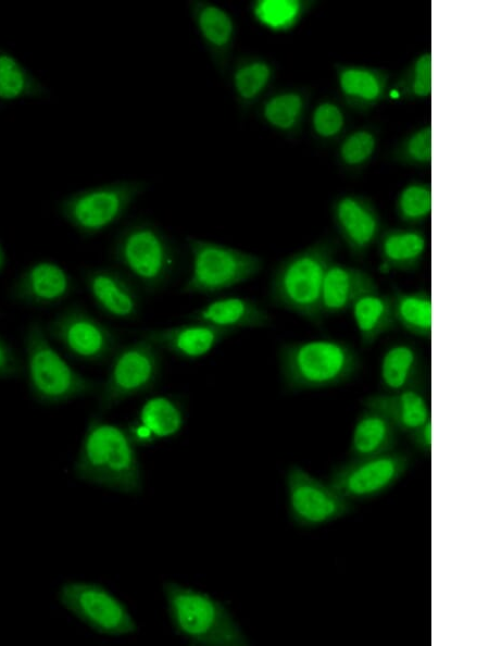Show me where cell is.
Wrapping results in <instances>:
<instances>
[{
  "label": "cell",
  "mask_w": 489,
  "mask_h": 646,
  "mask_svg": "<svg viewBox=\"0 0 489 646\" xmlns=\"http://www.w3.org/2000/svg\"><path fill=\"white\" fill-rule=\"evenodd\" d=\"M387 415L399 432L410 434L431 420L430 405L425 387L409 388L396 393H376L361 401Z\"/></svg>",
  "instance_id": "cell-22"
},
{
  "label": "cell",
  "mask_w": 489,
  "mask_h": 646,
  "mask_svg": "<svg viewBox=\"0 0 489 646\" xmlns=\"http://www.w3.org/2000/svg\"><path fill=\"white\" fill-rule=\"evenodd\" d=\"M24 377L30 397L41 406H57L96 396L100 381L75 370L55 349L45 324L32 321L23 335Z\"/></svg>",
  "instance_id": "cell-3"
},
{
  "label": "cell",
  "mask_w": 489,
  "mask_h": 646,
  "mask_svg": "<svg viewBox=\"0 0 489 646\" xmlns=\"http://www.w3.org/2000/svg\"><path fill=\"white\" fill-rule=\"evenodd\" d=\"M188 9L212 64L225 76L236 38L234 16L224 7L208 0H191Z\"/></svg>",
  "instance_id": "cell-17"
},
{
  "label": "cell",
  "mask_w": 489,
  "mask_h": 646,
  "mask_svg": "<svg viewBox=\"0 0 489 646\" xmlns=\"http://www.w3.org/2000/svg\"><path fill=\"white\" fill-rule=\"evenodd\" d=\"M51 340L73 359L89 364H105L121 345L120 335L85 307L71 305L45 324Z\"/></svg>",
  "instance_id": "cell-10"
},
{
  "label": "cell",
  "mask_w": 489,
  "mask_h": 646,
  "mask_svg": "<svg viewBox=\"0 0 489 646\" xmlns=\"http://www.w3.org/2000/svg\"><path fill=\"white\" fill-rule=\"evenodd\" d=\"M141 179H117L62 197L59 215L83 238L95 237L120 222L148 189Z\"/></svg>",
  "instance_id": "cell-7"
},
{
  "label": "cell",
  "mask_w": 489,
  "mask_h": 646,
  "mask_svg": "<svg viewBox=\"0 0 489 646\" xmlns=\"http://www.w3.org/2000/svg\"><path fill=\"white\" fill-rule=\"evenodd\" d=\"M285 483L289 518L299 527L326 525L354 511V502L299 464L287 469Z\"/></svg>",
  "instance_id": "cell-13"
},
{
  "label": "cell",
  "mask_w": 489,
  "mask_h": 646,
  "mask_svg": "<svg viewBox=\"0 0 489 646\" xmlns=\"http://www.w3.org/2000/svg\"><path fill=\"white\" fill-rule=\"evenodd\" d=\"M334 218L351 256L358 259L366 256L380 229L376 212L365 202L346 197L336 203Z\"/></svg>",
  "instance_id": "cell-23"
},
{
  "label": "cell",
  "mask_w": 489,
  "mask_h": 646,
  "mask_svg": "<svg viewBox=\"0 0 489 646\" xmlns=\"http://www.w3.org/2000/svg\"><path fill=\"white\" fill-rule=\"evenodd\" d=\"M73 471L86 483L127 495L142 490L137 445L127 427L97 412L89 417Z\"/></svg>",
  "instance_id": "cell-1"
},
{
  "label": "cell",
  "mask_w": 489,
  "mask_h": 646,
  "mask_svg": "<svg viewBox=\"0 0 489 646\" xmlns=\"http://www.w3.org/2000/svg\"><path fill=\"white\" fill-rule=\"evenodd\" d=\"M413 91L416 96L427 97L431 92V57L422 55L414 67Z\"/></svg>",
  "instance_id": "cell-37"
},
{
  "label": "cell",
  "mask_w": 489,
  "mask_h": 646,
  "mask_svg": "<svg viewBox=\"0 0 489 646\" xmlns=\"http://www.w3.org/2000/svg\"><path fill=\"white\" fill-rule=\"evenodd\" d=\"M375 139L368 132H356L341 147V157L348 164H359L373 152Z\"/></svg>",
  "instance_id": "cell-34"
},
{
  "label": "cell",
  "mask_w": 489,
  "mask_h": 646,
  "mask_svg": "<svg viewBox=\"0 0 489 646\" xmlns=\"http://www.w3.org/2000/svg\"><path fill=\"white\" fill-rule=\"evenodd\" d=\"M185 402L176 395L150 397L127 427L136 445L175 436L184 426Z\"/></svg>",
  "instance_id": "cell-19"
},
{
  "label": "cell",
  "mask_w": 489,
  "mask_h": 646,
  "mask_svg": "<svg viewBox=\"0 0 489 646\" xmlns=\"http://www.w3.org/2000/svg\"><path fill=\"white\" fill-rule=\"evenodd\" d=\"M111 257L146 294L164 289L178 271L179 257L173 240L149 220H135L115 236Z\"/></svg>",
  "instance_id": "cell-5"
},
{
  "label": "cell",
  "mask_w": 489,
  "mask_h": 646,
  "mask_svg": "<svg viewBox=\"0 0 489 646\" xmlns=\"http://www.w3.org/2000/svg\"><path fill=\"white\" fill-rule=\"evenodd\" d=\"M340 87L347 96L365 101L379 97L381 86L376 75L366 70L348 69L340 74Z\"/></svg>",
  "instance_id": "cell-32"
},
{
  "label": "cell",
  "mask_w": 489,
  "mask_h": 646,
  "mask_svg": "<svg viewBox=\"0 0 489 646\" xmlns=\"http://www.w3.org/2000/svg\"><path fill=\"white\" fill-rule=\"evenodd\" d=\"M163 371V352L139 336L120 345L108 362L104 380L95 396L98 412L103 414L122 402L154 390Z\"/></svg>",
  "instance_id": "cell-9"
},
{
  "label": "cell",
  "mask_w": 489,
  "mask_h": 646,
  "mask_svg": "<svg viewBox=\"0 0 489 646\" xmlns=\"http://www.w3.org/2000/svg\"><path fill=\"white\" fill-rule=\"evenodd\" d=\"M379 387L384 393L425 387V361L422 351L408 341L389 345L379 362Z\"/></svg>",
  "instance_id": "cell-21"
},
{
  "label": "cell",
  "mask_w": 489,
  "mask_h": 646,
  "mask_svg": "<svg viewBox=\"0 0 489 646\" xmlns=\"http://www.w3.org/2000/svg\"><path fill=\"white\" fill-rule=\"evenodd\" d=\"M187 321L168 327L148 328L139 336L153 343L162 352L184 361H197L237 333L199 321Z\"/></svg>",
  "instance_id": "cell-16"
},
{
  "label": "cell",
  "mask_w": 489,
  "mask_h": 646,
  "mask_svg": "<svg viewBox=\"0 0 489 646\" xmlns=\"http://www.w3.org/2000/svg\"><path fill=\"white\" fill-rule=\"evenodd\" d=\"M163 594L174 631L191 645H250L228 608L213 596L174 581L164 582Z\"/></svg>",
  "instance_id": "cell-6"
},
{
  "label": "cell",
  "mask_w": 489,
  "mask_h": 646,
  "mask_svg": "<svg viewBox=\"0 0 489 646\" xmlns=\"http://www.w3.org/2000/svg\"><path fill=\"white\" fill-rule=\"evenodd\" d=\"M76 290L73 276L60 263L39 259L25 266L10 288V298L26 307L57 306Z\"/></svg>",
  "instance_id": "cell-14"
},
{
  "label": "cell",
  "mask_w": 489,
  "mask_h": 646,
  "mask_svg": "<svg viewBox=\"0 0 489 646\" xmlns=\"http://www.w3.org/2000/svg\"><path fill=\"white\" fill-rule=\"evenodd\" d=\"M425 235L416 229H391L379 241L381 263L400 272H416L426 252Z\"/></svg>",
  "instance_id": "cell-27"
},
{
  "label": "cell",
  "mask_w": 489,
  "mask_h": 646,
  "mask_svg": "<svg viewBox=\"0 0 489 646\" xmlns=\"http://www.w3.org/2000/svg\"><path fill=\"white\" fill-rule=\"evenodd\" d=\"M189 273L180 288L185 295H214L246 283L261 273L263 259L214 240L186 237Z\"/></svg>",
  "instance_id": "cell-8"
},
{
  "label": "cell",
  "mask_w": 489,
  "mask_h": 646,
  "mask_svg": "<svg viewBox=\"0 0 489 646\" xmlns=\"http://www.w3.org/2000/svg\"><path fill=\"white\" fill-rule=\"evenodd\" d=\"M301 2L296 0H260L252 5L254 17L273 30L291 27L301 14Z\"/></svg>",
  "instance_id": "cell-31"
},
{
  "label": "cell",
  "mask_w": 489,
  "mask_h": 646,
  "mask_svg": "<svg viewBox=\"0 0 489 646\" xmlns=\"http://www.w3.org/2000/svg\"><path fill=\"white\" fill-rule=\"evenodd\" d=\"M409 154L417 161H428L431 157L430 126L417 132L409 141Z\"/></svg>",
  "instance_id": "cell-38"
},
{
  "label": "cell",
  "mask_w": 489,
  "mask_h": 646,
  "mask_svg": "<svg viewBox=\"0 0 489 646\" xmlns=\"http://www.w3.org/2000/svg\"><path fill=\"white\" fill-rule=\"evenodd\" d=\"M343 125L341 111L331 103H323L316 108L313 114V126L315 132L324 137L336 135Z\"/></svg>",
  "instance_id": "cell-35"
},
{
  "label": "cell",
  "mask_w": 489,
  "mask_h": 646,
  "mask_svg": "<svg viewBox=\"0 0 489 646\" xmlns=\"http://www.w3.org/2000/svg\"><path fill=\"white\" fill-rule=\"evenodd\" d=\"M335 252L333 241L319 240L283 258L271 275L268 303L321 326L322 284Z\"/></svg>",
  "instance_id": "cell-4"
},
{
  "label": "cell",
  "mask_w": 489,
  "mask_h": 646,
  "mask_svg": "<svg viewBox=\"0 0 489 646\" xmlns=\"http://www.w3.org/2000/svg\"><path fill=\"white\" fill-rule=\"evenodd\" d=\"M7 262H8L7 252H5V249L2 245V243L0 241V274L4 271V269L7 266Z\"/></svg>",
  "instance_id": "cell-40"
},
{
  "label": "cell",
  "mask_w": 489,
  "mask_h": 646,
  "mask_svg": "<svg viewBox=\"0 0 489 646\" xmlns=\"http://www.w3.org/2000/svg\"><path fill=\"white\" fill-rule=\"evenodd\" d=\"M185 319L235 332L242 328H263L272 325V316L262 303L237 295L212 298L201 307L187 313Z\"/></svg>",
  "instance_id": "cell-18"
},
{
  "label": "cell",
  "mask_w": 489,
  "mask_h": 646,
  "mask_svg": "<svg viewBox=\"0 0 489 646\" xmlns=\"http://www.w3.org/2000/svg\"><path fill=\"white\" fill-rule=\"evenodd\" d=\"M431 210L430 190L422 185L406 187L400 195L398 212L401 219L417 222L428 216Z\"/></svg>",
  "instance_id": "cell-33"
},
{
  "label": "cell",
  "mask_w": 489,
  "mask_h": 646,
  "mask_svg": "<svg viewBox=\"0 0 489 646\" xmlns=\"http://www.w3.org/2000/svg\"><path fill=\"white\" fill-rule=\"evenodd\" d=\"M59 602L95 632L122 636L137 631L124 602L99 583L67 581L58 592Z\"/></svg>",
  "instance_id": "cell-12"
},
{
  "label": "cell",
  "mask_w": 489,
  "mask_h": 646,
  "mask_svg": "<svg viewBox=\"0 0 489 646\" xmlns=\"http://www.w3.org/2000/svg\"><path fill=\"white\" fill-rule=\"evenodd\" d=\"M277 359L286 394L343 385L361 368L355 348L349 341L333 337L284 341L278 348Z\"/></svg>",
  "instance_id": "cell-2"
},
{
  "label": "cell",
  "mask_w": 489,
  "mask_h": 646,
  "mask_svg": "<svg viewBox=\"0 0 489 646\" xmlns=\"http://www.w3.org/2000/svg\"><path fill=\"white\" fill-rule=\"evenodd\" d=\"M398 428L378 410L363 407L353 426L349 459L366 458L396 449Z\"/></svg>",
  "instance_id": "cell-24"
},
{
  "label": "cell",
  "mask_w": 489,
  "mask_h": 646,
  "mask_svg": "<svg viewBox=\"0 0 489 646\" xmlns=\"http://www.w3.org/2000/svg\"><path fill=\"white\" fill-rule=\"evenodd\" d=\"M303 97L297 91H281L269 97L262 108L265 122L280 132H290L303 112Z\"/></svg>",
  "instance_id": "cell-30"
},
{
  "label": "cell",
  "mask_w": 489,
  "mask_h": 646,
  "mask_svg": "<svg viewBox=\"0 0 489 646\" xmlns=\"http://www.w3.org/2000/svg\"><path fill=\"white\" fill-rule=\"evenodd\" d=\"M24 377V358L0 335V380Z\"/></svg>",
  "instance_id": "cell-36"
},
{
  "label": "cell",
  "mask_w": 489,
  "mask_h": 646,
  "mask_svg": "<svg viewBox=\"0 0 489 646\" xmlns=\"http://www.w3.org/2000/svg\"><path fill=\"white\" fill-rule=\"evenodd\" d=\"M408 437L417 451L429 455L431 451V420L408 434Z\"/></svg>",
  "instance_id": "cell-39"
},
{
  "label": "cell",
  "mask_w": 489,
  "mask_h": 646,
  "mask_svg": "<svg viewBox=\"0 0 489 646\" xmlns=\"http://www.w3.org/2000/svg\"><path fill=\"white\" fill-rule=\"evenodd\" d=\"M273 76L268 62L255 58L239 59L231 69L230 83L235 98L247 108L267 88Z\"/></svg>",
  "instance_id": "cell-29"
},
{
  "label": "cell",
  "mask_w": 489,
  "mask_h": 646,
  "mask_svg": "<svg viewBox=\"0 0 489 646\" xmlns=\"http://www.w3.org/2000/svg\"><path fill=\"white\" fill-rule=\"evenodd\" d=\"M373 290H378V285L367 271L333 260L323 278L322 314L325 316L342 313L350 309L358 297Z\"/></svg>",
  "instance_id": "cell-20"
},
{
  "label": "cell",
  "mask_w": 489,
  "mask_h": 646,
  "mask_svg": "<svg viewBox=\"0 0 489 646\" xmlns=\"http://www.w3.org/2000/svg\"><path fill=\"white\" fill-rule=\"evenodd\" d=\"M397 325L410 334L429 339L431 335V296L428 290L404 291L394 287L390 294Z\"/></svg>",
  "instance_id": "cell-28"
},
{
  "label": "cell",
  "mask_w": 489,
  "mask_h": 646,
  "mask_svg": "<svg viewBox=\"0 0 489 646\" xmlns=\"http://www.w3.org/2000/svg\"><path fill=\"white\" fill-rule=\"evenodd\" d=\"M412 463L409 451L393 449L339 463L331 469L326 482L352 502L369 500L389 490Z\"/></svg>",
  "instance_id": "cell-11"
},
{
  "label": "cell",
  "mask_w": 489,
  "mask_h": 646,
  "mask_svg": "<svg viewBox=\"0 0 489 646\" xmlns=\"http://www.w3.org/2000/svg\"><path fill=\"white\" fill-rule=\"evenodd\" d=\"M47 86L11 51L0 46V103L41 100Z\"/></svg>",
  "instance_id": "cell-26"
},
{
  "label": "cell",
  "mask_w": 489,
  "mask_h": 646,
  "mask_svg": "<svg viewBox=\"0 0 489 646\" xmlns=\"http://www.w3.org/2000/svg\"><path fill=\"white\" fill-rule=\"evenodd\" d=\"M84 286L96 308L117 321H134L142 308L141 290L120 269L93 266L83 272Z\"/></svg>",
  "instance_id": "cell-15"
},
{
  "label": "cell",
  "mask_w": 489,
  "mask_h": 646,
  "mask_svg": "<svg viewBox=\"0 0 489 646\" xmlns=\"http://www.w3.org/2000/svg\"><path fill=\"white\" fill-rule=\"evenodd\" d=\"M350 310L363 349L397 327L390 294H381L379 289L358 297Z\"/></svg>",
  "instance_id": "cell-25"
}]
</instances>
